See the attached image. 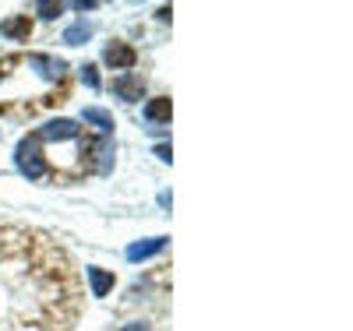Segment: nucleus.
<instances>
[{
  "instance_id": "nucleus-1",
  "label": "nucleus",
  "mask_w": 353,
  "mask_h": 331,
  "mask_svg": "<svg viewBox=\"0 0 353 331\" xmlns=\"http://www.w3.org/2000/svg\"><path fill=\"white\" fill-rule=\"evenodd\" d=\"M78 303L71 257L39 229L0 226V331H71Z\"/></svg>"
},
{
  "instance_id": "nucleus-2",
  "label": "nucleus",
  "mask_w": 353,
  "mask_h": 331,
  "mask_svg": "<svg viewBox=\"0 0 353 331\" xmlns=\"http://www.w3.org/2000/svg\"><path fill=\"white\" fill-rule=\"evenodd\" d=\"M92 152V138H88L74 120H50V124L28 131L18 148H14V169L28 180V184H43V180H57V184H78L92 173L88 162Z\"/></svg>"
},
{
  "instance_id": "nucleus-3",
  "label": "nucleus",
  "mask_w": 353,
  "mask_h": 331,
  "mask_svg": "<svg viewBox=\"0 0 353 331\" xmlns=\"http://www.w3.org/2000/svg\"><path fill=\"white\" fill-rule=\"evenodd\" d=\"M68 96V60L50 53L0 56V116H32Z\"/></svg>"
},
{
  "instance_id": "nucleus-4",
  "label": "nucleus",
  "mask_w": 353,
  "mask_h": 331,
  "mask_svg": "<svg viewBox=\"0 0 353 331\" xmlns=\"http://www.w3.org/2000/svg\"><path fill=\"white\" fill-rule=\"evenodd\" d=\"M103 64L128 74V71L138 64V50H134L131 43H124V39H117V43H110V46L103 50Z\"/></svg>"
},
{
  "instance_id": "nucleus-5",
  "label": "nucleus",
  "mask_w": 353,
  "mask_h": 331,
  "mask_svg": "<svg viewBox=\"0 0 353 331\" xmlns=\"http://www.w3.org/2000/svg\"><path fill=\"white\" fill-rule=\"evenodd\" d=\"M113 138H92V152H88V162H92L96 176H110L113 173Z\"/></svg>"
},
{
  "instance_id": "nucleus-6",
  "label": "nucleus",
  "mask_w": 353,
  "mask_h": 331,
  "mask_svg": "<svg viewBox=\"0 0 353 331\" xmlns=\"http://www.w3.org/2000/svg\"><path fill=\"white\" fill-rule=\"evenodd\" d=\"M113 96L117 99H124V103H138L141 96H145V78L141 74H134V71H128V74H121V78H113Z\"/></svg>"
},
{
  "instance_id": "nucleus-7",
  "label": "nucleus",
  "mask_w": 353,
  "mask_h": 331,
  "mask_svg": "<svg viewBox=\"0 0 353 331\" xmlns=\"http://www.w3.org/2000/svg\"><path fill=\"white\" fill-rule=\"evenodd\" d=\"M166 244H170L166 236H152V239H134V244H131V247L124 250V257H128L131 264H141V261H149V257L163 254V250H166Z\"/></svg>"
},
{
  "instance_id": "nucleus-8",
  "label": "nucleus",
  "mask_w": 353,
  "mask_h": 331,
  "mask_svg": "<svg viewBox=\"0 0 353 331\" xmlns=\"http://www.w3.org/2000/svg\"><path fill=\"white\" fill-rule=\"evenodd\" d=\"M85 279H88V292H92L96 299H103L117 286V275L106 272V268H99V264H85Z\"/></svg>"
},
{
  "instance_id": "nucleus-9",
  "label": "nucleus",
  "mask_w": 353,
  "mask_h": 331,
  "mask_svg": "<svg viewBox=\"0 0 353 331\" xmlns=\"http://www.w3.org/2000/svg\"><path fill=\"white\" fill-rule=\"evenodd\" d=\"M0 36L14 39V43H28V36H32V18L28 14H11L8 21H0Z\"/></svg>"
},
{
  "instance_id": "nucleus-10",
  "label": "nucleus",
  "mask_w": 353,
  "mask_h": 331,
  "mask_svg": "<svg viewBox=\"0 0 353 331\" xmlns=\"http://www.w3.org/2000/svg\"><path fill=\"white\" fill-rule=\"evenodd\" d=\"M81 120H85V124H92V127L99 131V138H110V134H113V127H117L113 113H110V109H103V106H85Z\"/></svg>"
},
{
  "instance_id": "nucleus-11",
  "label": "nucleus",
  "mask_w": 353,
  "mask_h": 331,
  "mask_svg": "<svg viewBox=\"0 0 353 331\" xmlns=\"http://www.w3.org/2000/svg\"><path fill=\"white\" fill-rule=\"evenodd\" d=\"M170 113H173V103H170V96H156V99H149V103H145V120H149L152 127H163V124H170Z\"/></svg>"
},
{
  "instance_id": "nucleus-12",
  "label": "nucleus",
  "mask_w": 353,
  "mask_h": 331,
  "mask_svg": "<svg viewBox=\"0 0 353 331\" xmlns=\"http://www.w3.org/2000/svg\"><path fill=\"white\" fill-rule=\"evenodd\" d=\"M92 32H96V25H92V21H85V18H78L74 25L64 28V43H68V46H81V43L92 39Z\"/></svg>"
},
{
  "instance_id": "nucleus-13",
  "label": "nucleus",
  "mask_w": 353,
  "mask_h": 331,
  "mask_svg": "<svg viewBox=\"0 0 353 331\" xmlns=\"http://www.w3.org/2000/svg\"><path fill=\"white\" fill-rule=\"evenodd\" d=\"M39 18H57V14H61L64 11V4H53V0H39V4L32 8Z\"/></svg>"
},
{
  "instance_id": "nucleus-14",
  "label": "nucleus",
  "mask_w": 353,
  "mask_h": 331,
  "mask_svg": "<svg viewBox=\"0 0 353 331\" xmlns=\"http://www.w3.org/2000/svg\"><path fill=\"white\" fill-rule=\"evenodd\" d=\"M81 81L96 92V88H99V67H96V64H85V67H81Z\"/></svg>"
},
{
  "instance_id": "nucleus-15",
  "label": "nucleus",
  "mask_w": 353,
  "mask_h": 331,
  "mask_svg": "<svg viewBox=\"0 0 353 331\" xmlns=\"http://www.w3.org/2000/svg\"><path fill=\"white\" fill-rule=\"evenodd\" d=\"M152 152H156V159H159V162H173V152H170V145H166V141H159V145L152 148Z\"/></svg>"
},
{
  "instance_id": "nucleus-16",
  "label": "nucleus",
  "mask_w": 353,
  "mask_h": 331,
  "mask_svg": "<svg viewBox=\"0 0 353 331\" xmlns=\"http://www.w3.org/2000/svg\"><path fill=\"white\" fill-rule=\"evenodd\" d=\"M121 331H152V324H145V321H128Z\"/></svg>"
},
{
  "instance_id": "nucleus-17",
  "label": "nucleus",
  "mask_w": 353,
  "mask_h": 331,
  "mask_svg": "<svg viewBox=\"0 0 353 331\" xmlns=\"http://www.w3.org/2000/svg\"><path fill=\"white\" fill-rule=\"evenodd\" d=\"M71 8H74V11H96L99 4H96V0H74Z\"/></svg>"
}]
</instances>
